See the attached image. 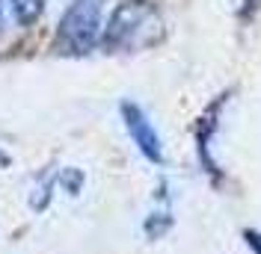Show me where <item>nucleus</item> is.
<instances>
[{"label":"nucleus","instance_id":"5","mask_svg":"<svg viewBox=\"0 0 261 254\" xmlns=\"http://www.w3.org/2000/svg\"><path fill=\"white\" fill-rule=\"evenodd\" d=\"M244 237H246V242L252 245V251L261 254V234L258 231H244Z\"/></svg>","mask_w":261,"mask_h":254},{"label":"nucleus","instance_id":"3","mask_svg":"<svg viewBox=\"0 0 261 254\" xmlns=\"http://www.w3.org/2000/svg\"><path fill=\"white\" fill-rule=\"evenodd\" d=\"M122 118H125V127H128L130 139L137 142L140 148V154L151 163H161L163 160V148H161V136H158V130L151 127L148 121V115L137 104H122Z\"/></svg>","mask_w":261,"mask_h":254},{"label":"nucleus","instance_id":"2","mask_svg":"<svg viewBox=\"0 0 261 254\" xmlns=\"http://www.w3.org/2000/svg\"><path fill=\"white\" fill-rule=\"evenodd\" d=\"M101 39V0H74L65 9L57 45L65 53H86Z\"/></svg>","mask_w":261,"mask_h":254},{"label":"nucleus","instance_id":"6","mask_svg":"<svg viewBox=\"0 0 261 254\" xmlns=\"http://www.w3.org/2000/svg\"><path fill=\"white\" fill-rule=\"evenodd\" d=\"M255 3H258V0H244V6H246V12H249V9H255Z\"/></svg>","mask_w":261,"mask_h":254},{"label":"nucleus","instance_id":"4","mask_svg":"<svg viewBox=\"0 0 261 254\" xmlns=\"http://www.w3.org/2000/svg\"><path fill=\"white\" fill-rule=\"evenodd\" d=\"M9 3H12V15L18 24H33L45 12V0H9Z\"/></svg>","mask_w":261,"mask_h":254},{"label":"nucleus","instance_id":"7","mask_svg":"<svg viewBox=\"0 0 261 254\" xmlns=\"http://www.w3.org/2000/svg\"><path fill=\"white\" fill-rule=\"evenodd\" d=\"M0 30H3V0H0Z\"/></svg>","mask_w":261,"mask_h":254},{"label":"nucleus","instance_id":"1","mask_svg":"<svg viewBox=\"0 0 261 254\" xmlns=\"http://www.w3.org/2000/svg\"><path fill=\"white\" fill-rule=\"evenodd\" d=\"M163 39V18L148 0H125L101 36L107 50H140Z\"/></svg>","mask_w":261,"mask_h":254}]
</instances>
